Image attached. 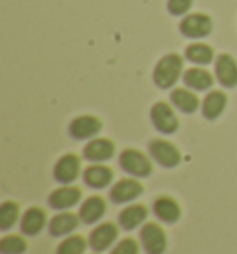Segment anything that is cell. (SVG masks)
<instances>
[{"instance_id": "1", "label": "cell", "mask_w": 237, "mask_h": 254, "mask_svg": "<svg viewBox=\"0 0 237 254\" xmlns=\"http://www.w3.org/2000/svg\"><path fill=\"white\" fill-rule=\"evenodd\" d=\"M183 71V60L180 54H167L158 62L154 69V84L161 89H169L178 82Z\"/></svg>"}, {"instance_id": "2", "label": "cell", "mask_w": 237, "mask_h": 254, "mask_svg": "<svg viewBox=\"0 0 237 254\" xmlns=\"http://www.w3.org/2000/svg\"><path fill=\"white\" fill-rule=\"evenodd\" d=\"M118 162H120V167L126 173L133 175V177H148L152 173V163H150V160L143 152L135 150V148H126V150H122Z\"/></svg>"}, {"instance_id": "3", "label": "cell", "mask_w": 237, "mask_h": 254, "mask_svg": "<svg viewBox=\"0 0 237 254\" xmlns=\"http://www.w3.org/2000/svg\"><path fill=\"white\" fill-rule=\"evenodd\" d=\"M211 28H213V22L204 13L185 15L183 21L180 22V32L189 39H202L211 34Z\"/></svg>"}, {"instance_id": "4", "label": "cell", "mask_w": 237, "mask_h": 254, "mask_svg": "<svg viewBox=\"0 0 237 254\" xmlns=\"http://www.w3.org/2000/svg\"><path fill=\"white\" fill-rule=\"evenodd\" d=\"M150 117H152L154 127L158 128L160 132H163V134H173V132L178 130V117L175 115L173 108L169 106L167 102L154 104Z\"/></svg>"}, {"instance_id": "5", "label": "cell", "mask_w": 237, "mask_h": 254, "mask_svg": "<svg viewBox=\"0 0 237 254\" xmlns=\"http://www.w3.org/2000/svg\"><path fill=\"white\" fill-rule=\"evenodd\" d=\"M148 148H150V156L163 167L171 169V167H176L180 163V150L173 143L163 141V139H154Z\"/></svg>"}, {"instance_id": "6", "label": "cell", "mask_w": 237, "mask_h": 254, "mask_svg": "<svg viewBox=\"0 0 237 254\" xmlns=\"http://www.w3.org/2000/svg\"><path fill=\"white\" fill-rule=\"evenodd\" d=\"M141 241L147 249L148 254H161L167 247V238L156 223H148L141 230Z\"/></svg>"}, {"instance_id": "7", "label": "cell", "mask_w": 237, "mask_h": 254, "mask_svg": "<svg viewBox=\"0 0 237 254\" xmlns=\"http://www.w3.org/2000/svg\"><path fill=\"white\" fill-rule=\"evenodd\" d=\"M100 128H102L100 119L93 117V115H82L70 123L69 130L74 139H89L100 132Z\"/></svg>"}, {"instance_id": "8", "label": "cell", "mask_w": 237, "mask_h": 254, "mask_svg": "<svg viewBox=\"0 0 237 254\" xmlns=\"http://www.w3.org/2000/svg\"><path fill=\"white\" fill-rule=\"evenodd\" d=\"M143 193V186L133 178H124V180H118L110 191V197L113 202H130L133 198H137Z\"/></svg>"}, {"instance_id": "9", "label": "cell", "mask_w": 237, "mask_h": 254, "mask_svg": "<svg viewBox=\"0 0 237 254\" xmlns=\"http://www.w3.org/2000/svg\"><path fill=\"white\" fill-rule=\"evenodd\" d=\"M215 74H217V80L224 87H234V85H237V62L230 54H221V56L217 58Z\"/></svg>"}, {"instance_id": "10", "label": "cell", "mask_w": 237, "mask_h": 254, "mask_svg": "<svg viewBox=\"0 0 237 254\" xmlns=\"http://www.w3.org/2000/svg\"><path fill=\"white\" fill-rule=\"evenodd\" d=\"M80 173V160L74 154L63 156L61 160L56 163V169H54V177L58 182L61 184H70L74 182Z\"/></svg>"}, {"instance_id": "11", "label": "cell", "mask_w": 237, "mask_h": 254, "mask_svg": "<svg viewBox=\"0 0 237 254\" xmlns=\"http://www.w3.org/2000/svg\"><path fill=\"white\" fill-rule=\"evenodd\" d=\"M113 154H115V145L110 139H93L84 148V156L89 162H95V163L106 162Z\"/></svg>"}, {"instance_id": "12", "label": "cell", "mask_w": 237, "mask_h": 254, "mask_svg": "<svg viewBox=\"0 0 237 254\" xmlns=\"http://www.w3.org/2000/svg\"><path fill=\"white\" fill-rule=\"evenodd\" d=\"M82 197V191L78 188H70V186H65V188H59L56 190L49 198V204L54 208V210H67L70 206L78 204V200Z\"/></svg>"}, {"instance_id": "13", "label": "cell", "mask_w": 237, "mask_h": 254, "mask_svg": "<svg viewBox=\"0 0 237 254\" xmlns=\"http://www.w3.org/2000/svg\"><path fill=\"white\" fill-rule=\"evenodd\" d=\"M115 240H117V226L113 223H104L93 230L89 243L95 251H106Z\"/></svg>"}, {"instance_id": "14", "label": "cell", "mask_w": 237, "mask_h": 254, "mask_svg": "<svg viewBox=\"0 0 237 254\" xmlns=\"http://www.w3.org/2000/svg\"><path fill=\"white\" fill-rule=\"evenodd\" d=\"M84 180L87 186L91 188H104L113 180V171L106 165H100V163H95L87 167L84 173Z\"/></svg>"}, {"instance_id": "15", "label": "cell", "mask_w": 237, "mask_h": 254, "mask_svg": "<svg viewBox=\"0 0 237 254\" xmlns=\"http://www.w3.org/2000/svg\"><path fill=\"white\" fill-rule=\"evenodd\" d=\"M154 213L165 223H176L180 219V206L175 198L160 197L154 202Z\"/></svg>"}, {"instance_id": "16", "label": "cell", "mask_w": 237, "mask_h": 254, "mask_svg": "<svg viewBox=\"0 0 237 254\" xmlns=\"http://www.w3.org/2000/svg\"><path fill=\"white\" fill-rule=\"evenodd\" d=\"M183 82H185V85H189L191 89L206 91V89H209L211 84H213V76H211L206 69L193 67V69L185 71V74H183Z\"/></svg>"}, {"instance_id": "17", "label": "cell", "mask_w": 237, "mask_h": 254, "mask_svg": "<svg viewBox=\"0 0 237 254\" xmlns=\"http://www.w3.org/2000/svg\"><path fill=\"white\" fill-rule=\"evenodd\" d=\"M145 219H147V208L141 204H133V206H128L126 210L120 212L118 223H120V226L126 228V230H133V228H137Z\"/></svg>"}, {"instance_id": "18", "label": "cell", "mask_w": 237, "mask_h": 254, "mask_svg": "<svg viewBox=\"0 0 237 254\" xmlns=\"http://www.w3.org/2000/svg\"><path fill=\"white\" fill-rule=\"evenodd\" d=\"M47 223V215L41 208H30L28 212L22 215V232L30 234V236H35L43 230V226Z\"/></svg>"}, {"instance_id": "19", "label": "cell", "mask_w": 237, "mask_h": 254, "mask_svg": "<svg viewBox=\"0 0 237 254\" xmlns=\"http://www.w3.org/2000/svg\"><path fill=\"white\" fill-rule=\"evenodd\" d=\"M106 212V202L104 198L100 197H91L87 198L84 204H82V208H80V217H82V221L84 223H97L98 219L104 215Z\"/></svg>"}, {"instance_id": "20", "label": "cell", "mask_w": 237, "mask_h": 254, "mask_svg": "<svg viewBox=\"0 0 237 254\" xmlns=\"http://www.w3.org/2000/svg\"><path fill=\"white\" fill-rule=\"evenodd\" d=\"M224 108H226V95L223 91H211L204 99V104H202L204 117L211 121L217 119L224 112Z\"/></svg>"}, {"instance_id": "21", "label": "cell", "mask_w": 237, "mask_h": 254, "mask_svg": "<svg viewBox=\"0 0 237 254\" xmlns=\"http://www.w3.org/2000/svg\"><path fill=\"white\" fill-rule=\"evenodd\" d=\"M171 100L180 112L183 113H193L198 108V99H196L195 93H191L189 89H175L171 95Z\"/></svg>"}, {"instance_id": "22", "label": "cell", "mask_w": 237, "mask_h": 254, "mask_svg": "<svg viewBox=\"0 0 237 254\" xmlns=\"http://www.w3.org/2000/svg\"><path fill=\"white\" fill-rule=\"evenodd\" d=\"M78 226V217L74 213H59L50 221V232L52 236H65V234L72 232Z\"/></svg>"}, {"instance_id": "23", "label": "cell", "mask_w": 237, "mask_h": 254, "mask_svg": "<svg viewBox=\"0 0 237 254\" xmlns=\"http://www.w3.org/2000/svg\"><path fill=\"white\" fill-rule=\"evenodd\" d=\"M185 58L193 64L208 65L209 62H213V49L204 43H193L185 49Z\"/></svg>"}, {"instance_id": "24", "label": "cell", "mask_w": 237, "mask_h": 254, "mask_svg": "<svg viewBox=\"0 0 237 254\" xmlns=\"http://www.w3.org/2000/svg\"><path fill=\"white\" fill-rule=\"evenodd\" d=\"M19 217V206L15 202H4L0 208V226L2 230H9Z\"/></svg>"}, {"instance_id": "25", "label": "cell", "mask_w": 237, "mask_h": 254, "mask_svg": "<svg viewBox=\"0 0 237 254\" xmlns=\"http://www.w3.org/2000/svg\"><path fill=\"white\" fill-rule=\"evenodd\" d=\"M85 251V240L82 236H70L63 241L59 249H58V254H84Z\"/></svg>"}, {"instance_id": "26", "label": "cell", "mask_w": 237, "mask_h": 254, "mask_svg": "<svg viewBox=\"0 0 237 254\" xmlns=\"http://www.w3.org/2000/svg\"><path fill=\"white\" fill-rule=\"evenodd\" d=\"M0 249H2L4 254H21L26 251V243L19 236H7V238L2 240Z\"/></svg>"}, {"instance_id": "27", "label": "cell", "mask_w": 237, "mask_h": 254, "mask_svg": "<svg viewBox=\"0 0 237 254\" xmlns=\"http://www.w3.org/2000/svg\"><path fill=\"white\" fill-rule=\"evenodd\" d=\"M193 6V0H169L167 9L171 15H185Z\"/></svg>"}, {"instance_id": "28", "label": "cell", "mask_w": 237, "mask_h": 254, "mask_svg": "<svg viewBox=\"0 0 237 254\" xmlns=\"http://www.w3.org/2000/svg\"><path fill=\"white\" fill-rule=\"evenodd\" d=\"M112 254H137V243H135L133 240L120 241L117 247L113 249Z\"/></svg>"}]
</instances>
